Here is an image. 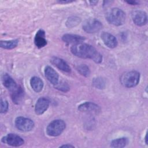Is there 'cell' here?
<instances>
[{"label":"cell","instance_id":"obj_6","mask_svg":"<svg viewBox=\"0 0 148 148\" xmlns=\"http://www.w3.org/2000/svg\"><path fill=\"white\" fill-rule=\"evenodd\" d=\"M83 30L89 34L99 31L103 27L102 24L95 18H90L86 20L83 24Z\"/></svg>","mask_w":148,"mask_h":148},{"label":"cell","instance_id":"obj_10","mask_svg":"<svg viewBox=\"0 0 148 148\" xmlns=\"http://www.w3.org/2000/svg\"><path fill=\"white\" fill-rule=\"evenodd\" d=\"M50 101L47 98L41 97L39 98L35 106V112L38 115H41L47 110L49 107Z\"/></svg>","mask_w":148,"mask_h":148},{"label":"cell","instance_id":"obj_27","mask_svg":"<svg viewBox=\"0 0 148 148\" xmlns=\"http://www.w3.org/2000/svg\"><path fill=\"white\" fill-rule=\"evenodd\" d=\"M73 1H58L59 3H70V2H72Z\"/></svg>","mask_w":148,"mask_h":148},{"label":"cell","instance_id":"obj_26","mask_svg":"<svg viewBox=\"0 0 148 148\" xmlns=\"http://www.w3.org/2000/svg\"><path fill=\"white\" fill-rule=\"evenodd\" d=\"M60 147H74V146L71 145H69V144H65V145H63L62 146H60Z\"/></svg>","mask_w":148,"mask_h":148},{"label":"cell","instance_id":"obj_1","mask_svg":"<svg viewBox=\"0 0 148 148\" xmlns=\"http://www.w3.org/2000/svg\"><path fill=\"white\" fill-rule=\"evenodd\" d=\"M71 53L75 56L82 58H89L95 63L99 64L102 61V56L92 46L85 43H78L71 47Z\"/></svg>","mask_w":148,"mask_h":148},{"label":"cell","instance_id":"obj_8","mask_svg":"<svg viewBox=\"0 0 148 148\" xmlns=\"http://www.w3.org/2000/svg\"><path fill=\"white\" fill-rule=\"evenodd\" d=\"M77 109L80 112L95 114H98L101 111L99 105L91 102H86L79 105Z\"/></svg>","mask_w":148,"mask_h":148},{"label":"cell","instance_id":"obj_13","mask_svg":"<svg viewBox=\"0 0 148 148\" xmlns=\"http://www.w3.org/2000/svg\"><path fill=\"white\" fill-rule=\"evenodd\" d=\"M50 62L53 65L56 66L61 71L68 73L71 71V67L69 66V65L66 63V61H65L63 59L61 58L57 57H53L51 58Z\"/></svg>","mask_w":148,"mask_h":148},{"label":"cell","instance_id":"obj_14","mask_svg":"<svg viewBox=\"0 0 148 148\" xmlns=\"http://www.w3.org/2000/svg\"><path fill=\"white\" fill-rule=\"evenodd\" d=\"M62 40L65 43L75 45L82 42L85 40V38L79 35L66 34L62 36Z\"/></svg>","mask_w":148,"mask_h":148},{"label":"cell","instance_id":"obj_9","mask_svg":"<svg viewBox=\"0 0 148 148\" xmlns=\"http://www.w3.org/2000/svg\"><path fill=\"white\" fill-rule=\"evenodd\" d=\"M132 19L136 25L143 26L147 23V16L145 12L138 10L132 13Z\"/></svg>","mask_w":148,"mask_h":148},{"label":"cell","instance_id":"obj_23","mask_svg":"<svg viewBox=\"0 0 148 148\" xmlns=\"http://www.w3.org/2000/svg\"><path fill=\"white\" fill-rule=\"evenodd\" d=\"M80 22V18L75 16H72L68 18L66 22V25L68 27L71 28V27H73L77 25L78 24H79Z\"/></svg>","mask_w":148,"mask_h":148},{"label":"cell","instance_id":"obj_17","mask_svg":"<svg viewBox=\"0 0 148 148\" xmlns=\"http://www.w3.org/2000/svg\"><path fill=\"white\" fill-rule=\"evenodd\" d=\"M10 95L13 103H20L24 97V91L22 87L18 86L15 89L10 91Z\"/></svg>","mask_w":148,"mask_h":148},{"label":"cell","instance_id":"obj_22","mask_svg":"<svg viewBox=\"0 0 148 148\" xmlns=\"http://www.w3.org/2000/svg\"><path fill=\"white\" fill-rule=\"evenodd\" d=\"M77 71L80 75L83 76L88 77L90 75V71L87 65L86 64H80L76 67Z\"/></svg>","mask_w":148,"mask_h":148},{"label":"cell","instance_id":"obj_21","mask_svg":"<svg viewBox=\"0 0 148 148\" xmlns=\"http://www.w3.org/2000/svg\"><path fill=\"white\" fill-rule=\"evenodd\" d=\"M92 84L93 86L97 88L103 89L105 87L106 82L103 78L101 77H98L93 79L92 81Z\"/></svg>","mask_w":148,"mask_h":148},{"label":"cell","instance_id":"obj_18","mask_svg":"<svg viewBox=\"0 0 148 148\" xmlns=\"http://www.w3.org/2000/svg\"><path fill=\"white\" fill-rule=\"evenodd\" d=\"M30 85L33 90L36 92H40L43 88V82L39 77L34 76L30 80Z\"/></svg>","mask_w":148,"mask_h":148},{"label":"cell","instance_id":"obj_12","mask_svg":"<svg viewBox=\"0 0 148 148\" xmlns=\"http://www.w3.org/2000/svg\"><path fill=\"white\" fill-rule=\"evenodd\" d=\"M44 72L46 79L54 86L58 83V74L53 68L50 66H46Z\"/></svg>","mask_w":148,"mask_h":148},{"label":"cell","instance_id":"obj_7","mask_svg":"<svg viewBox=\"0 0 148 148\" xmlns=\"http://www.w3.org/2000/svg\"><path fill=\"white\" fill-rule=\"evenodd\" d=\"M2 142L13 147H18L24 143V139L14 134H8L1 139Z\"/></svg>","mask_w":148,"mask_h":148},{"label":"cell","instance_id":"obj_5","mask_svg":"<svg viewBox=\"0 0 148 148\" xmlns=\"http://www.w3.org/2000/svg\"><path fill=\"white\" fill-rule=\"evenodd\" d=\"M16 127L21 131L28 132L31 131L35 125L34 122L30 119L22 116L17 117L14 121Z\"/></svg>","mask_w":148,"mask_h":148},{"label":"cell","instance_id":"obj_4","mask_svg":"<svg viewBox=\"0 0 148 148\" xmlns=\"http://www.w3.org/2000/svg\"><path fill=\"white\" fill-rule=\"evenodd\" d=\"M66 127L65 123L60 119H57L50 122L46 128V133L50 136L60 135Z\"/></svg>","mask_w":148,"mask_h":148},{"label":"cell","instance_id":"obj_19","mask_svg":"<svg viewBox=\"0 0 148 148\" xmlns=\"http://www.w3.org/2000/svg\"><path fill=\"white\" fill-rule=\"evenodd\" d=\"M128 143V140L127 138L123 137L115 139L110 142V147L114 148H121L126 146Z\"/></svg>","mask_w":148,"mask_h":148},{"label":"cell","instance_id":"obj_15","mask_svg":"<svg viewBox=\"0 0 148 148\" xmlns=\"http://www.w3.org/2000/svg\"><path fill=\"white\" fill-rule=\"evenodd\" d=\"M34 43L36 46L39 48H42L47 45V40L45 38V32L42 29H39L35 36Z\"/></svg>","mask_w":148,"mask_h":148},{"label":"cell","instance_id":"obj_20","mask_svg":"<svg viewBox=\"0 0 148 148\" xmlns=\"http://www.w3.org/2000/svg\"><path fill=\"white\" fill-rule=\"evenodd\" d=\"M18 43L17 39H13L9 40H1L0 46L5 49H12L15 48Z\"/></svg>","mask_w":148,"mask_h":148},{"label":"cell","instance_id":"obj_24","mask_svg":"<svg viewBox=\"0 0 148 148\" xmlns=\"http://www.w3.org/2000/svg\"><path fill=\"white\" fill-rule=\"evenodd\" d=\"M54 87L58 89V90H60L64 92H66L69 90V86L68 85L67 83H66L64 82H58V83L57 84L54 85Z\"/></svg>","mask_w":148,"mask_h":148},{"label":"cell","instance_id":"obj_28","mask_svg":"<svg viewBox=\"0 0 148 148\" xmlns=\"http://www.w3.org/2000/svg\"><path fill=\"white\" fill-rule=\"evenodd\" d=\"M129 4H132V5H136L137 4V2L136 1H129V2H127Z\"/></svg>","mask_w":148,"mask_h":148},{"label":"cell","instance_id":"obj_3","mask_svg":"<svg viewBox=\"0 0 148 148\" xmlns=\"http://www.w3.org/2000/svg\"><path fill=\"white\" fill-rule=\"evenodd\" d=\"M140 80V73L136 71H127L121 75L120 80L123 86L127 88L138 85Z\"/></svg>","mask_w":148,"mask_h":148},{"label":"cell","instance_id":"obj_25","mask_svg":"<svg viewBox=\"0 0 148 148\" xmlns=\"http://www.w3.org/2000/svg\"><path fill=\"white\" fill-rule=\"evenodd\" d=\"M9 103L7 101L1 99V113H5L8 110Z\"/></svg>","mask_w":148,"mask_h":148},{"label":"cell","instance_id":"obj_2","mask_svg":"<svg viewBox=\"0 0 148 148\" xmlns=\"http://www.w3.org/2000/svg\"><path fill=\"white\" fill-rule=\"evenodd\" d=\"M106 19L109 24L115 26H120L125 21V13L119 8H113L106 13Z\"/></svg>","mask_w":148,"mask_h":148},{"label":"cell","instance_id":"obj_29","mask_svg":"<svg viewBox=\"0 0 148 148\" xmlns=\"http://www.w3.org/2000/svg\"><path fill=\"white\" fill-rule=\"evenodd\" d=\"M147 133L146 134V135H145V143L146 145H147Z\"/></svg>","mask_w":148,"mask_h":148},{"label":"cell","instance_id":"obj_16","mask_svg":"<svg viewBox=\"0 0 148 148\" xmlns=\"http://www.w3.org/2000/svg\"><path fill=\"white\" fill-rule=\"evenodd\" d=\"M2 81L3 85L10 91H12L18 86L14 79L8 73H5L2 75Z\"/></svg>","mask_w":148,"mask_h":148},{"label":"cell","instance_id":"obj_11","mask_svg":"<svg viewBox=\"0 0 148 148\" xmlns=\"http://www.w3.org/2000/svg\"><path fill=\"white\" fill-rule=\"evenodd\" d=\"M101 38L103 43L109 48L113 49L117 46V39L109 32H103L101 35Z\"/></svg>","mask_w":148,"mask_h":148}]
</instances>
